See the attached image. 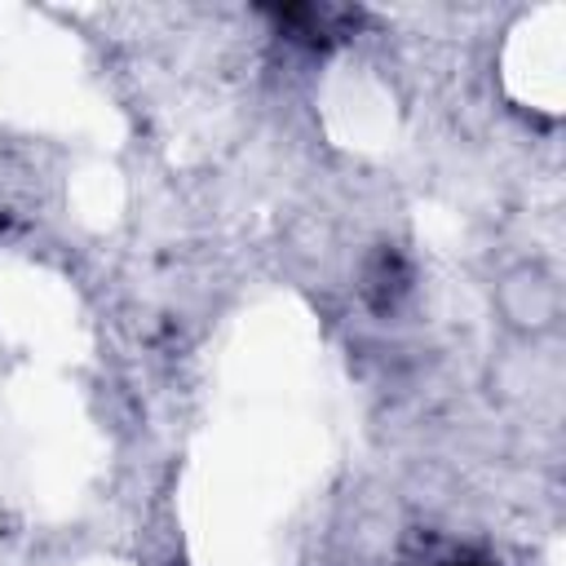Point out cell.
I'll use <instances>...</instances> for the list:
<instances>
[{
  "label": "cell",
  "mask_w": 566,
  "mask_h": 566,
  "mask_svg": "<svg viewBox=\"0 0 566 566\" xmlns=\"http://www.w3.org/2000/svg\"><path fill=\"white\" fill-rule=\"evenodd\" d=\"M495 314L517 340H548L566 314L557 270H548L544 261H513L509 270H500Z\"/></svg>",
  "instance_id": "obj_1"
},
{
  "label": "cell",
  "mask_w": 566,
  "mask_h": 566,
  "mask_svg": "<svg viewBox=\"0 0 566 566\" xmlns=\"http://www.w3.org/2000/svg\"><path fill=\"white\" fill-rule=\"evenodd\" d=\"M447 566H486V562H447Z\"/></svg>",
  "instance_id": "obj_2"
}]
</instances>
